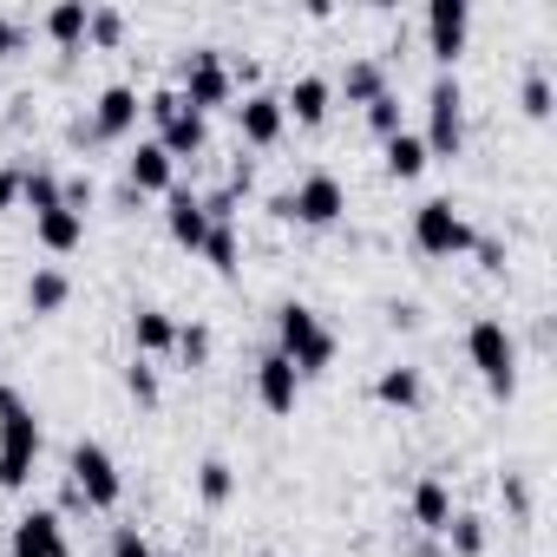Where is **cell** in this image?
Segmentation results:
<instances>
[{
    "mask_svg": "<svg viewBox=\"0 0 557 557\" xmlns=\"http://www.w3.org/2000/svg\"><path fill=\"white\" fill-rule=\"evenodd\" d=\"M275 355L309 381V374L335 368V335L322 329V315L309 302H283V309H275Z\"/></svg>",
    "mask_w": 557,
    "mask_h": 557,
    "instance_id": "obj_1",
    "label": "cell"
},
{
    "mask_svg": "<svg viewBox=\"0 0 557 557\" xmlns=\"http://www.w3.org/2000/svg\"><path fill=\"white\" fill-rule=\"evenodd\" d=\"M34 459H40V420L8 381H0V492H21L34 479Z\"/></svg>",
    "mask_w": 557,
    "mask_h": 557,
    "instance_id": "obj_2",
    "label": "cell"
},
{
    "mask_svg": "<svg viewBox=\"0 0 557 557\" xmlns=\"http://www.w3.org/2000/svg\"><path fill=\"white\" fill-rule=\"evenodd\" d=\"M466 361L479 368V381H485L492 400H511L518 394V342H511V329L498 315H479L466 329Z\"/></svg>",
    "mask_w": 557,
    "mask_h": 557,
    "instance_id": "obj_3",
    "label": "cell"
},
{
    "mask_svg": "<svg viewBox=\"0 0 557 557\" xmlns=\"http://www.w3.org/2000/svg\"><path fill=\"white\" fill-rule=\"evenodd\" d=\"M420 138H426V158H459L466 151V86H459V73H433Z\"/></svg>",
    "mask_w": 557,
    "mask_h": 557,
    "instance_id": "obj_4",
    "label": "cell"
},
{
    "mask_svg": "<svg viewBox=\"0 0 557 557\" xmlns=\"http://www.w3.org/2000/svg\"><path fill=\"white\" fill-rule=\"evenodd\" d=\"M66 485L79 492L86 511H112V505H119L125 479H119V459L106 453V440H79V446L66 453Z\"/></svg>",
    "mask_w": 557,
    "mask_h": 557,
    "instance_id": "obj_5",
    "label": "cell"
},
{
    "mask_svg": "<svg viewBox=\"0 0 557 557\" xmlns=\"http://www.w3.org/2000/svg\"><path fill=\"white\" fill-rule=\"evenodd\" d=\"M177 99L197 112V119H210V112H223V106H236V86H230V66H223V53L216 47H190L184 53V66H177Z\"/></svg>",
    "mask_w": 557,
    "mask_h": 557,
    "instance_id": "obj_6",
    "label": "cell"
},
{
    "mask_svg": "<svg viewBox=\"0 0 557 557\" xmlns=\"http://www.w3.org/2000/svg\"><path fill=\"white\" fill-rule=\"evenodd\" d=\"M472 223H466V210L453 203V197H426L420 210H413V249L420 256H466L472 249Z\"/></svg>",
    "mask_w": 557,
    "mask_h": 557,
    "instance_id": "obj_7",
    "label": "cell"
},
{
    "mask_svg": "<svg viewBox=\"0 0 557 557\" xmlns=\"http://www.w3.org/2000/svg\"><path fill=\"white\" fill-rule=\"evenodd\" d=\"M342 216H348V190H342L335 171H309V177L289 190V223H302V230H335Z\"/></svg>",
    "mask_w": 557,
    "mask_h": 557,
    "instance_id": "obj_8",
    "label": "cell"
},
{
    "mask_svg": "<svg viewBox=\"0 0 557 557\" xmlns=\"http://www.w3.org/2000/svg\"><path fill=\"white\" fill-rule=\"evenodd\" d=\"M466 40H472V0H433L426 8V53H433L440 73L459 66Z\"/></svg>",
    "mask_w": 557,
    "mask_h": 557,
    "instance_id": "obj_9",
    "label": "cell"
},
{
    "mask_svg": "<svg viewBox=\"0 0 557 557\" xmlns=\"http://www.w3.org/2000/svg\"><path fill=\"white\" fill-rule=\"evenodd\" d=\"M283 132H289L283 92H243V106H236V138H243L249 151H269Z\"/></svg>",
    "mask_w": 557,
    "mask_h": 557,
    "instance_id": "obj_10",
    "label": "cell"
},
{
    "mask_svg": "<svg viewBox=\"0 0 557 557\" xmlns=\"http://www.w3.org/2000/svg\"><path fill=\"white\" fill-rule=\"evenodd\" d=\"M138 112H145V99H138V86H106L99 99H92V138L99 145H125L132 132H138Z\"/></svg>",
    "mask_w": 557,
    "mask_h": 557,
    "instance_id": "obj_11",
    "label": "cell"
},
{
    "mask_svg": "<svg viewBox=\"0 0 557 557\" xmlns=\"http://www.w3.org/2000/svg\"><path fill=\"white\" fill-rule=\"evenodd\" d=\"M8 557H73L60 511H21L14 531H8Z\"/></svg>",
    "mask_w": 557,
    "mask_h": 557,
    "instance_id": "obj_12",
    "label": "cell"
},
{
    "mask_svg": "<svg viewBox=\"0 0 557 557\" xmlns=\"http://www.w3.org/2000/svg\"><path fill=\"white\" fill-rule=\"evenodd\" d=\"M171 184H177V164L164 158V145H158V138H138L132 158H125V190H138V197H171Z\"/></svg>",
    "mask_w": 557,
    "mask_h": 557,
    "instance_id": "obj_13",
    "label": "cell"
},
{
    "mask_svg": "<svg viewBox=\"0 0 557 557\" xmlns=\"http://www.w3.org/2000/svg\"><path fill=\"white\" fill-rule=\"evenodd\" d=\"M296 394H302V374H296L283 355H275V348H269V355L256 361V400H262L275 420H289V413H296Z\"/></svg>",
    "mask_w": 557,
    "mask_h": 557,
    "instance_id": "obj_14",
    "label": "cell"
},
{
    "mask_svg": "<svg viewBox=\"0 0 557 557\" xmlns=\"http://www.w3.org/2000/svg\"><path fill=\"white\" fill-rule=\"evenodd\" d=\"M164 230H171V243L177 249H203V236H210V216H203V197L197 190H184V184H171V197H164Z\"/></svg>",
    "mask_w": 557,
    "mask_h": 557,
    "instance_id": "obj_15",
    "label": "cell"
},
{
    "mask_svg": "<svg viewBox=\"0 0 557 557\" xmlns=\"http://www.w3.org/2000/svg\"><path fill=\"white\" fill-rule=\"evenodd\" d=\"M283 112H289L296 125H309V132H315V125H329V112H335V86H329L322 73H302V79L283 92Z\"/></svg>",
    "mask_w": 557,
    "mask_h": 557,
    "instance_id": "obj_16",
    "label": "cell"
},
{
    "mask_svg": "<svg viewBox=\"0 0 557 557\" xmlns=\"http://www.w3.org/2000/svg\"><path fill=\"white\" fill-rule=\"evenodd\" d=\"M66 302H73V275H66L60 262H40V269L27 275V315L47 322V315H60Z\"/></svg>",
    "mask_w": 557,
    "mask_h": 557,
    "instance_id": "obj_17",
    "label": "cell"
},
{
    "mask_svg": "<svg viewBox=\"0 0 557 557\" xmlns=\"http://www.w3.org/2000/svg\"><path fill=\"white\" fill-rule=\"evenodd\" d=\"M158 145H164L171 164H177V158H203V151H210V119H197V112L184 106L171 125H158Z\"/></svg>",
    "mask_w": 557,
    "mask_h": 557,
    "instance_id": "obj_18",
    "label": "cell"
},
{
    "mask_svg": "<svg viewBox=\"0 0 557 557\" xmlns=\"http://www.w3.org/2000/svg\"><path fill=\"white\" fill-rule=\"evenodd\" d=\"M34 243H40L47 256H73V249L86 243V216H73V210H47V216H34Z\"/></svg>",
    "mask_w": 557,
    "mask_h": 557,
    "instance_id": "obj_19",
    "label": "cell"
},
{
    "mask_svg": "<svg viewBox=\"0 0 557 557\" xmlns=\"http://www.w3.org/2000/svg\"><path fill=\"white\" fill-rule=\"evenodd\" d=\"M374 400H381V407H394V413H413V407L426 400L420 368H381V374H374Z\"/></svg>",
    "mask_w": 557,
    "mask_h": 557,
    "instance_id": "obj_20",
    "label": "cell"
},
{
    "mask_svg": "<svg viewBox=\"0 0 557 557\" xmlns=\"http://www.w3.org/2000/svg\"><path fill=\"white\" fill-rule=\"evenodd\" d=\"M86 0H60V8H47V21H40V34L60 47V53H79L86 47Z\"/></svg>",
    "mask_w": 557,
    "mask_h": 557,
    "instance_id": "obj_21",
    "label": "cell"
},
{
    "mask_svg": "<svg viewBox=\"0 0 557 557\" xmlns=\"http://www.w3.org/2000/svg\"><path fill=\"white\" fill-rule=\"evenodd\" d=\"M171 342H177V322H171L164 309H138V315H132V348H138V361L171 355Z\"/></svg>",
    "mask_w": 557,
    "mask_h": 557,
    "instance_id": "obj_22",
    "label": "cell"
},
{
    "mask_svg": "<svg viewBox=\"0 0 557 557\" xmlns=\"http://www.w3.org/2000/svg\"><path fill=\"white\" fill-rule=\"evenodd\" d=\"M446 518H453V492H446V479H433V472H426V479L413 485V524H420L426 537H440V531H446Z\"/></svg>",
    "mask_w": 557,
    "mask_h": 557,
    "instance_id": "obj_23",
    "label": "cell"
},
{
    "mask_svg": "<svg viewBox=\"0 0 557 557\" xmlns=\"http://www.w3.org/2000/svg\"><path fill=\"white\" fill-rule=\"evenodd\" d=\"M21 210H34V216L66 210V203H60V171H53V164H27V171H21Z\"/></svg>",
    "mask_w": 557,
    "mask_h": 557,
    "instance_id": "obj_24",
    "label": "cell"
},
{
    "mask_svg": "<svg viewBox=\"0 0 557 557\" xmlns=\"http://www.w3.org/2000/svg\"><path fill=\"white\" fill-rule=\"evenodd\" d=\"M348 106H374L381 92H387V73H381V60H348V73H342V86H335Z\"/></svg>",
    "mask_w": 557,
    "mask_h": 557,
    "instance_id": "obj_25",
    "label": "cell"
},
{
    "mask_svg": "<svg viewBox=\"0 0 557 557\" xmlns=\"http://www.w3.org/2000/svg\"><path fill=\"white\" fill-rule=\"evenodd\" d=\"M426 164H433V158H426V138H420V132H394V138H387V177L413 184Z\"/></svg>",
    "mask_w": 557,
    "mask_h": 557,
    "instance_id": "obj_26",
    "label": "cell"
},
{
    "mask_svg": "<svg viewBox=\"0 0 557 557\" xmlns=\"http://www.w3.org/2000/svg\"><path fill=\"white\" fill-rule=\"evenodd\" d=\"M197 498H203V505H210V511H223V505H230V498H236V466H230V459H216V453H210V459H203V466H197Z\"/></svg>",
    "mask_w": 557,
    "mask_h": 557,
    "instance_id": "obj_27",
    "label": "cell"
},
{
    "mask_svg": "<svg viewBox=\"0 0 557 557\" xmlns=\"http://www.w3.org/2000/svg\"><path fill=\"white\" fill-rule=\"evenodd\" d=\"M440 537H446L453 557H485V518H479V511H453Z\"/></svg>",
    "mask_w": 557,
    "mask_h": 557,
    "instance_id": "obj_28",
    "label": "cell"
},
{
    "mask_svg": "<svg viewBox=\"0 0 557 557\" xmlns=\"http://www.w3.org/2000/svg\"><path fill=\"white\" fill-rule=\"evenodd\" d=\"M216 275H236V262H243V243H236V223H210V236H203V249H197Z\"/></svg>",
    "mask_w": 557,
    "mask_h": 557,
    "instance_id": "obj_29",
    "label": "cell"
},
{
    "mask_svg": "<svg viewBox=\"0 0 557 557\" xmlns=\"http://www.w3.org/2000/svg\"><path fill=\"white\" fill-rule=\"evenodd\" d=\"M518 106H524V119H531V125H544V119L557 112V92H550V73H544V66H531V73H524Z\"/></svg>",
    "mask_w": 557,
    "mask_h": 557,
    "instance_id": "obj_30",
    "label": "cell"
},
{
    "mask_svg": "<svg viewBox=\"0 0 557 557\" xmlns=\"http://www.w3.org/2000/svg\"><path fill=\"white\" fill-rule=\"evenodd\" d=\"M119 40H125V14H119V8H92V14H86V47L112 53Z\"/></svg>",
    "mask_w": 557,
    "mask_h": 557,
    "instance_id": "obj_31",
    "label": "cell"
},
{
    "mask_svg": "<svg viewBox=\"0 0 557 557\" xmlns=\"http://www.w3.org/2000/svg\"><path fill=\"white\" fill-rule=\"evenodd\" d=\"M210 348H216V342H210V329H203V322H184V329H177V342H171V355H177L184 368H210Z\"/></svg>",
    "mask_w": 557,
    "mask_h": 557,
    "instance_id": "obj_32",
    "label": "cell"
},
{
    "mask_svg": "<svg viewBox=\"0 0 557 557\" xmlns=\"http://www.w3.org/2000/svg\"><path fill=\"white\" fill-rule=\"evenodd\" d=\"M125 394H132V400H138V407H145V413H151V407H158V400H164V387H158V368H151V361H138V355H132V368H125Z\"/></svg>",
    "mask_w": 557,
    "mask_h": 557,
    "instance_id": "obj_33",
    "label": "cell"
},
{
    "mask_svg": "<svg viewBox=\"0 0 557 557\" xmlns=\"http://www.w3.org/2000/svg\"><path fill=\"white\" fill-rule=\"evenodd\" d=\"M361 112H368V125H374V138H381V145H387L394 132H407V125H400V92H394V86H387L374 106H361Z\"/></svg>",
    "mask_w": 557,
    "mask_h": 557,
    "instance_id": "obj_34",
    "label": "cell"
},
{
    "mask_svg": "<svg viewBox=\"0 0 557 557\" xmlns=\"http://www.w3.org/2000/svg\"><path fill=\"white\" fill-rule=\"evenodd\" d=\"M60 203H66L73 216H86V210L99 203V184H92V171H73V177H60Z\"/></svg>",
    "mask_w": 557,
    "mask_h": 557,
    "instance_id": "obj_35",
    "label": "cell"
},
{
    "mask_svg": "<svg viewBox=\"0 0 557 557\" xmlns=\"http://www.w3.org/2000/svg\"><path fill=\"white\" fill-rule=\"evenodd\" d=\"M112 557H158V550H151V537L138 524H119L112 531Z\"/></svg>",
    "mask_w": 557,
    "mask_h": 557,
    "instance_id": "obj_36",
    "label": "cell"
},
{
    "mask_svg": "<svg viewBox=\"0 0 557 557\" xmlns=\"http://www.w3.org/2000/svg\"><path fill=\"white\" fill-rule=\"evenodd\" d=\"M472 256H479L485 275H505V243L498 236H472Z\"/></svg>",
    "mask_w": 557,
    "mask_h": 557,
    "instance_id": "obj_37",
    "label": "cell"
},
{
    "mask_svg": "<svg viewBox=\"0 0 557 557\" xmlns=\"http://www.w3.org/2000/svg\"><path fill=\"white\" fill-rule=\"evenodd\" d=\"M21 47H27V27H21L14 14H0V60H14Z\"/></svg>",
    "mask_w": 557,
    "mask_h": 557,
    "instance_id": "obj_38",
    "label": "cell"
},
{
    "mask_svg": "<svg viewBox=\"0 0 557 557\" xmlns=\"http://www.w3.org/2000/svg\"><path fill=\"white\" fill-rule=\"evenodd\" d=\"M0 210H21V171L0 164Z\"/></svg>",
    "mask_w": 557,
    "mask_h": 557,
    "instance_id": "obj_39",
    "label": "cell"
},
{
    "mask_svg": "<svg viewBox=\"0 0 557 557\" xmlns=\"http://www.w3.org/2000/svg\"><path fill=\"white\" fill-rule=\"evenodd\" d=\"M223 184H230V190H236V197H249V184H256V164H249V158H236V164H230V177H223Z\"/></svg>",
    "mask_w": 557,
    "mask_h": 557,
    "instance_id": "obj_40",
    "label": "cell"
},
{
    "mask_svg": "<svg viewBox=\"0 0 557 557\" xmlns=\"http://www.w3.org/2000/svg\"><path fill=\"white\" fill-rule=\"evenodd\" d=\"M505 498H511V505H518V511H531V492H524V479H518V472H511V479H505Z\"/></svg>",
    "mask_w": 557,
    "mask_h": 557,
    "instance_id": "obj_41",
    "label": "cell"
},
{
    "mask_svg": "<svg viewBox=\"0 0 557 557\" xmlns=\"http://www.w3.org/2000/svg\"><path fill=\"white\" fill-rule=\"evenodd\" d=\"M407 557H446V550H440V544H433V537H426V544H420V537H413V544H407Z\"/></svg>",
    "mask_w": 557,
    "mask_h": 557,
    "instance_id": "obj_42",
    "label": "cell"
}]
</instances>
